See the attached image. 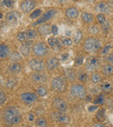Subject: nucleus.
<instances>
[{
  "label": "nucleus",
  "mask_w": 113,
  "mask_h": 127,
  "mask_svg": "<svg viewBox=\"0 0 113 127\" xmlns=\"http://www.w3.org/2000/svg\"><path fill=\"white\" fill-rule=\"evenodd\" d=\"M96 119L99 121H103L104 119H105V111L104 110V109H102L101 111H99V112L97 113Z\"/></svg>",
  "instance_id": "32"
},
{
  "label": "nucleus",
  "mask_w": 113,
  "mask_h": 127,
  "mask_svg": "<svg viewBox=\"0 0 113 127\" xmlns=\"http://www.w3.org/2000/svg\"><path fill=\"white\" fill-rule=\"evenodd\" d=\"M36 126H39V127H44L47 126V122L43 118H39V119H37L36 121Z\"/></svg>",
  "instance_id": "33"
},
{
  "label": "nucleus",
  "mask_w": 113,
  "mask_h": 127,
  "mask_svg": "<svg viewBox=\"0 0 113 127\" xmlns=\"http://www.w3.org/2000/svg\"><path fill=\"white\" fill-rule=\"evenodd\" d=\"M59 63V60L56 57H51L47 60L46 62V67L49 70H54L57 67Z\"/></svg>",
  "instance_id": "16"
},
{
  "label": "nucleus",
  "mask_w": 113,
  "mask_h": 127,
  "mask_svg": "<svg viewBox=\"0 0 113 127\" xmlns=\"http://www.w3.org/2000/svg\"><path fill=\"white\" fill-rule=\"evenodd\" d=\"M32 43L33 42L32 41H27V42H24V43H23L20 47V52L22 54V55L24 56H27V55L30 54V48L32 46Z\"/></svg>",
  "instance_id": "15"
},
{
  "label": "nucleus",
  "mask_w": 113,
  "mask_h": 127,
  "mask_svg": "<svg viewBox=\"0 0 113 127\" xmlns=\"http://www.w3.org/2000/svg\"><path fill=\"white\" fill-rule=\"evenodd\" d=\"M28 65L29 67L35 72H41L45 68V64H44V61L40 60V59H31L29 62Z\"/></svg>",
  "instance_id": "5"
},
{
  "label": "nucleus",
  "mask_w": 113,
  "mask_h": 127,
  "mask_svg": "<svg viewBox=\"0 0 113 127\" xmlns=\"http://www.w3.org/2000/svg\"><path fill=\"white\" fill-rule=\"evenodd\" d=\"M30 78H31V80H33L35 83H37V84L45 83L46 80H47V76H46V74H40L39 72H37V73H35V74H32Z\"/></svg>",
  "instance_id": "12"
},
{
  "label": "nucleus",
  "mask_w": 113,
  "mask_h": 127,
  "mask_svg": "<svg viewBox=\"0 0 113 127\" xmlns=\"http://www.w3.org/2000/svg\"><path fill=\"white\" fill-rule=\"evenodd\" d=\"M53 103H54V105L57 108V110H58L59 112H65L67 111L68 108L67 104H66V102L64 100H63L62 99H55Z\"/></svg>",
  "instance_id": "14"
},
{
  "label": "nucleus",
  "mask_w": 113,
  "mask_h": 127,
  "mask_svg": "<svg viewBox=\"0 0 113 127\" xmlns=\"http://www.w3.org/2000/svg\"><path fill=\"white\" fill-rule=\"evenodd\" d=\"M91 80L93 84H98L101 82L102 80V77L99 74H93L91 77Z\"/></svg>",
  "instance_id": "27"
},
{
  "label": "nucleus",
  "mask_w": 113,
  "mask_h": 127,
  "mask_svg": "<svg viewBox=\"0 0 113 127\" xmlns=\"http://www.w3.org/2000/svg\"><path fill=\"white\" fill-rule=\"evenodd\" d=\"M37 31H38L39 34L43 35H48V34L51 33V26H50L49 24H43V25L38 26Z\"/></svg>",
  "instance_id": "19"
},
{
  "label": "nucleus",
  "mask_w": 113,
  "mask_h": 127,
  "mask_svg": "<svg viewBox=\"0 0 113 127\" xmlns=\"http://www.w3.org/2000/svg\"><path fill=\"white\" fill-rule=\"evenodd\" d=\"M112 84L111 81H105L101 84V90L105 93H111L112 91Z\"/></svg>",
  "instance_id": "23"
},
{
  "label": "nucleus",
  "mask_w": 113,
  "mask_h": 127,
  "mask_svg": "<svg viewBox=\"0 0 113 127\" xmlns=\"http://www.w3.org/2000/svg\"><path fill=\"white\" fill-rule=\"evenodd\" d=\"M71 94L73 97L78 98V99H85L86 96V91L83 85L77 84L71 87Z\"/></svg>",
  "instance_id": "4"
},
{
  "label": "nucleus",
  "mask_w": 113,
  "mask_h": 127,
  "mask_svg": "<svg viewBox=\"0 0 113 127\" xmlns=\"http://www.w3.org/2000/svg\"><path fill=\"white\" fill-rule=\"evenodd\" d=\"M57 42H58V39L55 38V37H53V36L48 38V44L50 45V47L53 48V49H56Z\"/></svg>",
  "instance_id": "28"
},
{
  "label": "nucleus",
  "mask_w": 113,
  "mask_h": 127,
  "mask_svg": "<svg viewBox=\"0 0 113 127\" xmlns=\"http://www.w3.org/2000/svg\"><path fill=\"white\" fill-rule=\"evenodd\" d=\"M36 4L35 2L33 0H24L22 3H20V9L23 12H25V13H28V12H30L34 8H35Z\"/></svg>",
  "instance_id": "11"
},
{
  "label": "nucleus",
  "mask_w": 113,
  "mask_h": 127,
  "mask_svg": "<svg viewBox=\"0 0 113 127\" xmlns=\"http://www.w3.org/2000/svg\"><path fill=\"white\" fill-rule=\"evenodd\" d=\"M83 62H84V56L82 55H78L76 58V64L81 65V64H83Z\"/></svg>",
  "instance_id": "43"
},
{
  "label": "nucleus",
  "mask_w": 113,
  "mask_h": 127,
  "mask_svg": "<svg viewBox=\"0 0 113 127\" xmlns=\"http://www.w3.org/2000/svg\"><path fill=\"white\" fill-rule=\"evenodd\" d=\"M68 58H69V55H68V54L64 53L60 55V61H62V62H65Z\"/></svg>",
  "instance_id": "48"
},
{
  "label": "nucleus",
  "mask_w": 113,
  "mask_h": 127,
  "mask_svg": "<svg viewBox=\"0 0 113 127\" xmlns=\"http://www.w3.org/2000/svg\"><path fill=\"white\" fill-rule=\"evenodd\" d=\"M36 92L40 97H45L47 95V88L45 87H43V86H40V87H37Z\"/></svg>",
  "instance_id": "26"
},
{
  "label": "nucleus",
  "mask_w": 113,
  "mask_h": 127,
  "mask_svg": "<svg viewBox=\"0 0 113 127\" xmlns=\"http://www.w3.org/2000/svg\"><path fill=\"white\" fill-rule=\"evenodd\" d=\"M65 74L67 76V78H69L70 80H75V73L71 69H68L67 71H65Z\"/></svg>",
  "instance_id": "39"
},
{
  "label": "nucleus",
  "mask_w": 113,
  "mask_h": 127,
  "mask_svg": "<svg viewBox=\"0 0 113 127\" xmlns=\"http://www.w3.org/2000/svg\"><path fill=\"white\" fill-rule=\"evenodd\" d=\"M21 65L18 62H13V63L10 64L8 67V72L10 74H17L21 71Z\"/></svg>",
  "instance_id": "18"
},
{
  "label": "nucleus",
  "mask_w": 113,
  "mask_h": 127,
  "mask_svg": "<svg viewBox=\"0 0 113 127\" xmlns=\"http://www.w3.org/2000/svg\"><path fill=\"white\" fill-rule=\"evenodd\" d=\"M102 48L99 39L94 37H88L84 42V49L89 54H96Z\"/></svg>",
  "instance_id": "2"
},
{
  "label": "nucleus",
  "mask_w": 113,
  "mask_h": 127,
  "mask_svg": "<svg viewBox=\"0 0 113 127\" xmlns=\"http://www.w3.org/2000/svg\"><path fill=\"white\" fill-rule=\"evenodd\" d=\"M86 1H88V2H92L93 0H86Z\"/></svg>",
  "instance_id": "55"
},
{
  "label": "nucleus",
  "mask_w": 113,
  "mask_h": 127,
  "mask_svg": "<svg viewBox=\"0 0 113 127\" xmlns=\"http://www.w3.org/2000/svg\"><path fill=\"white\" fill-rule=\"evenodd\" d=\"M56 12L57 11L55 10H47V11H46L45 13L43 14V15L38 18V20H37L36 23H34L32 25H37V24H44V23L47 22V21L51 20V19L52 18V17H54L55 15H56Z\"/></svg>",
  "instance_id": "7"
},
{
  "label": "nucleus",
  "mask_w": 113,
  "mask_h": 127,
  "mask_svg": "<svg viewBox=\"0 0 113 127\" xmlns=\"http://www.w3.org/2000/svg\"><path fill=\"white\" fill-rule=\"evenodd\" d=\"M103 73L106 77L113 75V65L112 64H105L103 67Z\"/></svg>",
  "instance_id": "21"
},
{
  "label": "nucleus",
  "mask_w": 113,
  "mask_h": 127,
  "mask_svg": "<svg viewBox=\"0 0 113 127\" xmlns=\"http://www.w3.org/2000/svg\"><path fill=\"white\" fill-rule=\"evenodd\" d=\"M41 14H42V10L37 9V10H35L34 11H32L31 13L30 14V18H31V19L38 18L41 16Z\"/></svg>",
  "instance_id": "30"
},
{
  "label": "nucleus",
  "mask_w": 113,
  "mask_h": 127,
  "mask_svg": "<svg viewBox=\"0 0 113 127\" xmlns=\"http://www.w3.org/2000/svg\"><path fill=\"white\" fill-rule=\"evenodd\" d=\"M1 4L7 7V8H11L14 4V1L13 0H3L1 2Z\"/></svg>",
  "instance_id": "34"
},
{
  "label": "nucleus",
  "mask_w": 113,
  "mask_h": 127,
  "mask_svg": "<svg viewBox=\"0 0 113 127\" xmlns=\"http://www.w3.org/2000/svg\"><path fill=\"white\" fill-rule=\"evenodd\" d=\"M26 38H27L26 32H19V33L17 35V41H19V42H24V41L26 40Z\"/></svg>",
  "instance_id": "31"
},
{
  "label": "nucleus",
  "mask_w": 113,
  "mask_h": 127,
  "mask_svg": "<svg viewBox=\"0 0 113 127\" xmlns=\"http://www.w3.org/2000/svg\"><path fill=\"white\" fill-rule=\"evenodd\" d=\"M5 99H6L5 94L1 91V93H0V105H3V104L5 102Z\"/></svg>",
  "instance_id": "44"
},
{
  "label": "nucleus",
  "mask_w": 113,
  "mask_h": 127,
  "mask_svg": "<svg viewBox=\"0 0 113 127\" xmlns=\"http://www.w3.org/2000/svg\"><path fill=\"white\" fill-rule=\"evenodd\" d=\"M3 120L6 124L10 125V126L18 124L21 120V115L19 113V111L13 106L7 107L3 112Z\"/></svg>",
  "instance_id": "1"
},
{
  "label": "nucleus",
  "mask_w": 113,
  "mask_h": 127,
  "mask_svg": "<svg viewBox=\"0 0 113 127\" xmlns=\"http://www.w3.org/2000/svg\"><path fill=\"white\" fill-rule=\"evenodd\" d=\"M9 54H10L9 48L6 45L1 44V46H0V57H1V59L6 58L9 55Z\"/></svg>",
  "instance_id": "24"
},
{
  "label": "nucleus",
  "mask_w": 113,
  "mask_h": 127,
  "mask_svg": "<svg viewBox=\"0 0 113 127\" xmlns=\"http://www.w3.org/2000/svg\"><path fill=\"white\" fill-rule=\"evenodd\" d=\"M5 20L9 24H16L18 20V15L15 11H9L5 15Z\"/></svg>",
  "instance_id": "13"
},
{
  "label": "nucleus",
  "mask_w": 113,
  "mask_h": 127,
  "mask_svg": "<svg viewBox=\"0 0 113 127\" xmlns=\"http://www.w3.org/2000/svg\"><path fill=\"white\" fill-rule=\"evenodd\" d=\"M51 119H54L57 122L63 123V124H68L70 122V118L67 115L64 114V112H59V111L57 112H53L51 114Z\"/></svg>",
  "instance_id": "8"
},
{
  "label": "nucleus",
  "mask_w": 113,
  "mask_h": 127,
  "mask_svg": "<svg viewBox=\"0 0 113 127\" xmlns=\"http://www.w3.org/2000/svg\"><path fill=\"white\" fill-rule=\"evenodd\" d=\"M85 100L90 101V100H91V96H88V97H86V96H85Z\"/></svg>",
  "instance_id": "52"
},
{
  "label": "nucleus",
  "mask_w": 113,
  "mask_h": 127,
  "mask_svg": "<svg viewBox=\"0 0 113 127\" xmlns=\"http://www.w3.org/2000/svg\"><path fill=\"white\" fill-rule=\"evenodd\" d=\"M78 80L81 82H86L88 80V74H85V73L80 74L79 75H78Z\"/></svg>",
  "instance_id": "40"
},
{
  "label": "nucleus",
  "mask_w": 113,
  "mask_h": 127,
  "mask_svg": "<svg viewBox=\"0 0 113 127\" xmlns=\"http://www.w3.org/2000/svg\"><path fill=\"white\" fill-rule=\"evenodd\" d=\"M88 31H89L90 34H92V35H96L99 32V29L98 28V26L96 25H92L91 27H89L88 29Z\"/></svg>",
  "instance_id": "35"
},
{
  "label": "nucleus",
  "mask_w": 113,
  "mask_h": 127,
  "mask_svg": "<svg viewBox=\"0 0 113 127\" xmlns=\"http://www.w3.org/2000/svg\"><path fill=\"white\" fill-rule=\"evenodd\" d=\"M106 61L109 62V63L112 64L113 65V53L112 54H107V56H106Z\"/></svg>",
  "instance_id": "45"
},
{
  "label": "nucleus",
  "mask_w": 113,
  "mask_h": 127,
  "mask_svg": "<svg viewBox=\"0 0 113 127\" xmlns=\"http://www.w3.org/2000/svg\"><path fill=\"white\" fill-rule=\"evenodd\" d=\"M28 119L30 121H33L35 119V115L33 113H29V117H28Z\"/></svg>",
  "instance_id": "50"
},
{
  "label": "nucleus",
  "mask_w": 113,
  "mask_h": 127,
  "mask_svg": "<svg viewBox=\"0 0 113 127\" xmlns=\"http://www.w3.org/2000/svg\"><path fill=\"white\" fill-rule=\"evenodd\" d=\"M57 1H58L59 3H63V2H65V1H67V0H57Z\"/></svg>",
  "instance_id": "54"
},
{
  "label": "nucleus",
  "mask_w": 113,
  "mask_h": 127,
  "mask_svg": "<svg viewBox=\"0 0 113 127\" xmlns=\"http://www.w3.org/2000/svg\"><path fill=\"white\" fill-rule=\"evenodd\" d=\"M97 20H98V22L101 25L106 22V18H105L104 14H98V15L97 16Z\"/></svg>",
  "instance_id": "37"
},
{
  "label": "nucleus",
  "mask_w": 113,
  "mask_h": 127,
  "mask_svg": "<svg viewBox=\"0 0 113 127\" xmlns=\"http://www.w3.org/2000/svg\"><path fill=\"white\" fill-rule=\"evenodd\" d=\"M98 109V105H91V106H89V108H88V111L89 112H93V111H95V110H97Z\"/></svg>",
  "instance_id": "49"
},
{
  "label": "nucleus",
  "mask_w": 113,
  "mask_h": 127,
  "mask_svg": "<svg viewBox=\"0 0 113 127\" xmlns=\"http://www.w3.org/2000/svg\"><path fill=\"white\" fill-rule=\"evenodd\" d=\"M65 15L67 17L69 18H71V19H74V18H77L79 15V11L77 8L75 7H70L66 10L65 11Z\"/></svg>",
  "instance_id": "17"
},
{
  "label": "nucleus",
  "mask_w": 113,
  "mask_h": 127,
  "mask_svg": "<svg viewBox=\"0 0 113 127\" xmlns=\"http://www.w3.org/2000/svg\"><path fill=\"white\" fill-rule=\"evenodd\" d=\"M57 33H58V29L56 25H52L51 26V34L54 35H57Z\"/></svg>",
  "instance_id": "47"
},
{
  "label": "nucleus",
  "mask_w": 113,
  "mask_h": 127,
  "mask_svg": "<svg viewBox=\"0 0 113 127\" xmlns=\"http://www.w3.org/2000/svg\"><path fill=\"white\" fill-rule=\"evenodd\" d=\"M26 35H27V38L30 39V40H32V39L36 38L37 35V33L36 30H28L26 31Z\"/></svg>",
  "instance_id": "29"
},
{
  "label": "nucleus",
  "mask_w": 113,
  "mask_h": 127,
  "mask_svg": "<svg viewBox=\"0 0 113 127\" xmlns=\"http://www.w3.org/2000/svg\"><path fill=\"white\" fill-rule=\"evenodd\" d=\"M110 5L108 3H105V2H100L97 4V8L102 13H107L110 11Z\"/></svg>",
  "instance_id": "20"
},
{
  "label": "nucleus",
  "mask_w": 113,
  "mask_h": 127,
  "mask_svg": "<svg viewBox=\"0 0 113 127\" xmlns=\"http://www.w3.org/2000/svg\"><path fill=\"white\" fill-rule=\"evenodd\" d=\"M81 18L83 20V22L85 23V24H91L93 22V20H94L93 16L89 12H83L81 15Z\"/></svg>",
  "instance_id": "22"
},
{
  "label": "nucleus",
  "mask_w": 113,
  "mask_h": 127,
  "mask_svg": "<svg viewBox=\"0 0 113 127\" xmlns=\"http://www.w3.org/2000/svg\"><path fill=\"white\" fill-rule=\"evenodd\" d=\"M61 42H62L63 45L64 46H71L73 43V41L70 38H64Z\"/></svg>",
  "instance_id": "41"
},
{
  "label": "nucleus",
  "mask_w": 113,
  "mask_h": 127,
  "mask_svg": "<svg viewBox=\"0 0 113 127\" xmlns=\"http://www.w3.org/2000/svg\"><path fill=\"white\" fill-rule=\"evenodd\" d=\"M93 126H95V127H104L105 126H104L103 124H100V123H98V124H95V125H93Z\"/></svg>",
  "instance_id": "51"
},
{
  "label": "nucleus",
  "mask_w": 113,
  "mask_h": 127,
  "mask_svg": "<svg viewBox=\"0 0 113 127\" xmlns=\"http://www.w3.org/2000/svg\"><path fill=\"white\" fill-rule=\"evenodd\" d=\"M109 5H110V6H112V7H113V0H112V1H111V2H110Z\"/></svg>",
  "instance_id": "53"
},
{
  "label": "nucleus",
  "mask_w": 113,
  "mask_h": 127,
  "mask_svg": "<svg viewBox=\"0 0 113 127\" xmlns=\"http://www.w3.org/2000/svg\"><path fill=\"white\" fill-rule=\"evenodd\" d=\"M33 54L37 57H44L48 53V47L44 42H37L32 46Z\"/></svg>",
  "instance_id": "3"
},
{
  "label": "nucleus",
  "mask_w": 113,
  "mask_h": 127,
  "mask_svg": "<svg viewBox=\"0 0 113 127\" xmlns=\"http://www.w3.org/2000/svg\"><path fill=\"white\" fill-rule=\"evenodd\" d=\"M105 103V97L104 95H99L96 99L94 100V104L95 105H102V104Z\"/></svg>",
  "instance_id": "38"
},
{
  "label": "nucleus",
  "mask_w": 113,
  "mask_h": 127,
  "mask_svg": "<svg viewBox=\"0 0 113 127\" xmlns=\"http://www.w3.org/2000/svg\"><path fill=\"white\" fill-rule=\"evenodd\" d=\"M82 39H83V33H82V31L77 30L75 32L74 35H73V42L76 44H78L82 41Z\"/></svg>",
  "instance_id": "25"
},
{
  "label": "nucleus",
  "mask_w": 113,
  "mask_h": 127,
  "mask_svg": "<svg viewBox=\"0 0 113 127\" xmlns=\"http://www.w3.org/2000/svg\"><path fill=\"white\" fill-rule=\"evenodd\" d=\"M111 47H112V46H111V45H107V46H105V47L104 48V49H102V51H101L102 55H107V54H108V52H109V50H110V49H111Z\"/></svg>",
  "instance_id": "46"
},
{
  "label": "nucleus",
  "mask_w": 113,
  "mask_h": 127,
  "mask_svg": "<svg viewBox=\"0 0 113 127\" xmlns=\"http://www.w3.org/2000/svg\"><path fill=\"white\" fill-rule=\"evenodd\" d=\"M102 25H103V27H102V30H103L104 33L106 34L107 32L109 31V22L106 21V22H105L104 24H102Z\"/></svg>",
  "instance_id": "42"
},
{
  "label": "nucleus",
  "mask_w": 113,
  "mask_h": 127,
  "mask_svg": "<svg viewBox=\"0 0 113 127\" xmlns=\"http://www.w3.org/2000/svg\"><path fill=\"white\" fill-rule=\"evenodd\" d=\"M10 59H11L12 61H14V62H17V61L21 60L22 57L19 55V53H17V52H13V53L10 55Z\"/></svg>",
  "instance_id": "36"
},
{
  "label": "nucleus",
  "mask_w": 113,
  "mask_h": 127,
  "mask_svg": "<svg viewBox=\"0 0 113 127\" xmlns=\"http://www.w3.org/2000/svg\"><path fill=\"white\" fill-rule=\"evenodd\" d=\"M98 67V59L97 57L91 56L87 59V62L85 64V68L89 72H92L93 70L97 69Z\"/></svg>",
  "instance_id": "10"
},
{
  "label": "nucleus",
  "mask_w": 113,
  "mask_h": 127,
  "mask_svg": "<svg viewBox=\"0 0 113 127\" xmlns=\"http://www.w3.org/2000/svg\"><path fill=\"white\" fill-rule=\"evenodd\" d=\"M21 101L25 105H31L37 99V95L33 93H24L20 96Z\"/></svg>",
  "instance_id": "9"
},
{
  "label": "nucleus",
  "mask_w": 113,
  "mask_h": 127,
  "mask_svg": "<svg viewBox=\"0 0 113 127\" xmlns=\"http://www.w3.org/2000/svg\"><path fill=\"white\" fill-rule=\"evenodd\" d=\"M51 87L57 92H64L66 88L65 80L62 77H57L51 80Z\"/></svg>",
  "instance_id": "6"
}]
</instances>
